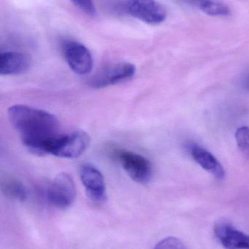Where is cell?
<instances>
[{"label": "cell", "instance_id": "9a60e30c", "mask_svg": "<svg viewBox=\"0 0 249 249\" xmlns=\"http://www.w3.org/2000/svg\"><path fill=\"white\" fill-rule=\"evenodd\" d=\"M154 249H187L184 243L177 238L169 237L159 241Z\"/></svg>", "mask_w": 249, "mask_h": 249}, {"label": "cell", "instance_id": "30bf717a", "mask_svg": "<svg viewBox=\"0 0 249 249\" xmlns=\"http://www.w3.org/2000/svg\"><path fill=\"white\" fill-rule=\"evenodd\" d=\"M31 59L27 54L17 51H6L0 54L1 75H17L26 72L30 67Z\"/></svg>", "mask_w": 249, "mask_h": 249}, {"label": "cell", "instance_id": "52a82bcc", "mask_svg": "<svg viewBox=\"0 0 249 249\" xmlns=\"http://www.w3.org/2000/svg\"><path fill=\"white\" fill-rule=\"evenodd\" d=\"M64 58L76 74L85 75L92 71L93 58L88 48L76 41H67L63 45Z\"/></svg>", "mask_w": 249, "mask_h": 249}, {"label": "cell", "instance_id": "5b68a950", "mask_svg": "<svg viewBox=\"0 0 249 249\" xmlns=\"http://www.w3.org/2000/svg\"><path fill=\"white\" fill-rule=\"evenodd\" d=\"M77 191L71 176L67 173L58 174L47 190V197L51 204L58 209L70 207L76 199Z\"/></svg>", "mask_w": 249, "mask_h": 249}, {"label": "cell", "instance_id": "9c48e42d", "mask_svg": "<svg viewBox=\"0 0 249 249\" xmlns=\"http://www.w3.org/2000/svg\"><path fill=\"white\" fill-rule=\"evenodd\" d=\"M215 235L226 249H249V235L230 223L220 222L215 226Z\"/></svg>", "mask_w": 249, "mask_h": 249}, {"label": "cell", "instance_id": "5bb4252c", "mask_svg": "<svg viewBox=\"0 0 249 249\" xmlns=\"http://www.w3.org/2000/svg\"><path fill=\"white\" fill-rule=\"evenodd\" d=\"M235 140L241 154L249 159V127L244 126L237 129Z\"/></svg>", "mask_w": 249, "mask_h": 249}, {"label": "cell", "instance_id": "8fae6325", "mask_svg": "<svg viewBox=\"0 0 249 249\" xmlns=\"http://www.w3.org/2000/svg\"><path fill=\"white\" fill-rule=\"evenodd\" d=\"M189 150L192 158L203 169L211 173L219 179L225 178V169L213 154L195 143L190 145Z\"/></svg>", "mask_w": 249, "mask_h": 249}, {"label": "cell", "instance_id": "3957f363", "mask_svg": "<svg viewBox=\"0 0 249 249\" xmlns=\"http://www.w3.org/2000/svg\"><path fill=\"white\" fill-rule=\"evenodd\" d=\"M114 156L127 175L139 184H147L153 177V165L140 154L126 149L114 152Z\"/></svg>", "mask_w": 249, "mask_h": 249}, {"label": "cell", "instance_id": "277c9868", "mask_svg": "<svg viewBox=\"0 0 249 249\" xmlns=\"http://www.w3.org/2000/svg\"><path fill=\"white\" fill-rule=\"evenodd\" d=\"M135 73V66L130 63L111 64L99 70L89 80V86L95 89H105L129 81Z\"/></svg>", "mask_w": 249, "mask_h": 249}, {"label": "cell", "instance_id": "2e32d148", "mask_svg": "<svg viewBox=\"0 0 249 249\" xmlns=\"http://www.w3.org/2000/svg\"><path fill=\"white\" fill-rule=\"evenodd\" d=\"M76 7H78L80 10L89 15V16H95L96 13L95 3L93 0H71Z\"/></svg>", "mask_w": 249, "mask_h": 249}, {"label": "cell", "instance_id": "8992f818", "mask_svg": "<svg viewBox=\"0 0 249 249\" xmlns=\"http://www.w3.org/2000/svg\"><path fill=\"white\" fill-rule=\"evenodd\" d=\"M125 9L130 16L147 24H160L167 18L165 7L156 0H127Z\"/></svg>", "mask_w": 249, "mask_h": 249}, {"label": "cell", "instance_id": "6da1fadb", "mask_svg": "<svg viewBox=\"0 0 249 249\" xmlns=\"http://www.w3.org/2000/svg\"><path fill=\"white\" fill-rule=\"evenodd\" d=\"M9 121L20 133L23 146L35 155H49L53 140L59 135L57 118L50 112L23 105L10 107Z\"/></svg>", "mask_w": 249, "mask_h": 249}, {"label": "cell", "instance_id": "e0dca14e", "mask_svg": "<svg viewBox=\"0 0 249 249\" xmlns=\"http://www.w3.org/2000/svg\"><path fill=\"white\" fill-rule=\"evenodd\" d=\"M246 88H247V90H249V77L247 78V81H246Z\"/></svg>", "mask_w": 249, "mask_h": 249}, {"label": "cell", "instance_id": "4fadbf2b", "mask_svg": "<svg viewBox=\"0 0 249 249\" xmlns=\"http://www.w3.org/2000/svg\"><path fill=\"white\" fill-rule=\"evenodd\" d=\"M1 189L6 197L19 201H24L28 193L24 184L14 177H7L1 181Z\"/></svg>", "mask_w": 249, "mask_h": 249}, {"label": "cell", "instance_id": "7c38bea8", "mask_svg": "<svg viewBox=\"0 0 249 249\" xmlns=\"http://www.w3.org/2000/svg\"><path fill=\"white\" fill-rule=\"evenodd\" d=\"M190 2L205 14L210 16H228L231 10L222 0H190Z\"/></svg>", "mask_w": 249, "mask_h": 249}, {"label": "cell", "instance_id": "7a4b0ae2", "mask_svg": "<svg viewBox=\"0 0 249 249\" xmlns=\"http://www.w3.org/2000/svg\"><path fill=\"white\" fill-rule=\"evenodd\" d=\"M89 135L83 130L59 134L51 143L49 155L60 158L74 159L83 155L90 144Z\"/></svg>", "mask_w": 249, "mask_h": 249}, {"label": "cell", "instance_id": "ba28073f", "mask_svg": "<svg viewBox=\"0 0 249 249\" xmlns=\"http://www.w3.org/2000/svg\"><path fill=\"white\" fill-rule=\"evenodd\" d=\"M80 178L88 196L93 201L102 203L106 200L105 178L97 168L92 164H83L80 168Z\"/></svg>", "mask_w": 249, "mask_h": 249}]
</instances>
